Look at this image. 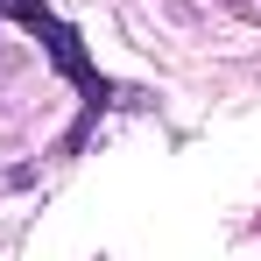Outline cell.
<instances>
[{
	"label": "cell",
	"mask_w": 261,
	"mask_h": 261,
	"mask_svg": "<svg viewBox=\"0 0 261 261\" xmlns=\"http://www.w3.org/2000/svg\"><path fill=\"white\" fill-rule=\"evenodd\" d=\"M0 14H7V21H21V29H29V36L49 49V64H57V71H64V78H71L78 92H85V120H92V113L106 106V78L92 71L85 43H78V36H71V29H64V21L49 14L43 0H0Z\"/></svg>",
	"instance_id": "6da1fadb"
}]
</instances>
